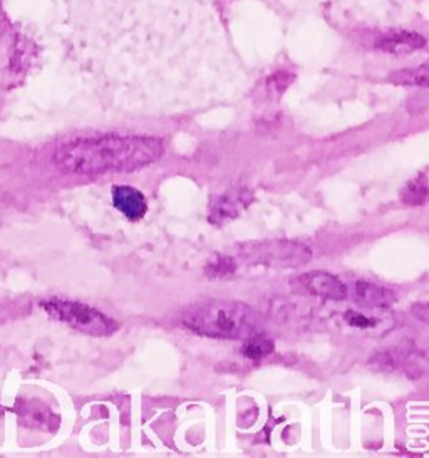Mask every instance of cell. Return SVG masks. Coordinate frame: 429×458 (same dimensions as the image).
<instances>
[{
  "mask_svg": "<svg viewBox=\"0 0 429 458\" xmlns=\"http://www.w3.org/2000/svg\"><path fill=\"white\" fill-rule=\"evenodd\" d=\"M292 80H294V76H290V74L277 72V74H273V76L268 80L267 88L273 95L279 96L287 89V86L292 82Z\"/></svg>",
  "mask_w": 429,
  "mask_h": 458,
  "instance_id": "obj_16",
  "label": "cell"
},
{
  "mask_svg": "<svg viewBox=\"0 0 429 458\" xmlns=\"http://www.w3.org/2000/svg\"><path fill=\"white\" fill-rule=\"evenodd\" d=\"M40 308L53 319L67 324L89 336H111L118 331L120 324L105 312L78 301H69L63 297H49L40 301Z\"/></svg>",
  "mask_w": 429,
  "mask_h": 458,
  "instance_id": "obj_3",
  "label": "cell"
},
{
  "mask_svg": "<svg viewBox=\"0 0 429 458\" xmlns=\"http://www.w3.org/2000/svg\"><path fill=\"white\" fill-rule=\"evenodd\" d=\"M30 55H32L30 42H27L22 36H17L15 42H13V61H11L13 69L21 71L29 63Z\"/></svg>",
  "mask_w": 429,
  "mask_h": 458,
  "instance_id": "obj_15",
  "label": "cell"
},
{
  "mask_svg": "<svg viewBox=\"0 0 429 458\" xmlns=\"http://www.w3.org/2000/svg\"><path fill=\"white\" fill-rule=\"evenodd\" d=\"M113 205L116 210L126 216L128 220H141L147 216V197L134 187L130 185H116L113 187Z\"/></svg>",
  "mask_w": 429,
  "mask_h": 458,
  "instance_id": "obj_9",
  "label": "cell"
},
{
  "mask_svg": "<svg viewBox=\"0 0 429 458\" xmlns=\"http://www.w3.org/2000/svg\"><path fill=\"white\" fill-rule=\"evenodd\" d=\"M423 312H428L426 306H415V314H417V316L421 318V321H423V323H428V316H426V314H423Z\"/></svg>",
  "mask_w": 429,
  "mask_h": 458,
  "instance_id": "obj_18",
  "label": "cell"
},
{
  "mask_svg": "<svg viewBox=\"0 0 429 458\" xmlns=\"http://www.w3.org/2000/svg\"><path fill=\"white\" fill-rule=\"evenodd\" d=\"M348 297L364 308H388L396 301L392 291L367 281L348 283Z\"/></svg>",
  "mask_w": 429,
  "mask_h": 458,
  "instance_id": "obj_8",
  "label": "cell"
},
{
  "mask_svg": "<svg viewBox=\"0 0 429 458\" xmlns=\"http://www.w3.org/2000/svg\"><path fill=\"white\" fill-rule=\"evenodd\" d=\"M252 200H254V193L245 187L228 190L220 197H216L210 205L208 220L216 227H223L225 224L240 216Z\"/></svg>",
  "mask_w": 429,
  "mask_h": 458,
  "instance_id": "obj_6",
  "label": "cell"
},
{
  "mask_svg": "<svg viewBox=\"0 0 429 458\" xmlns=\"http://www.w3.org/2000/svg\"><path fill=\"white\" fill-rule=\"evenodd\" d=\"M15 413L19 423L27 428L55 430L59 425V417L38 398H19L15 403Z\"/></svg>",
  "mask_w": 429,
  "mask_h": 458,
  "instance_id": "obj_7",
  "label": "cell"
},
{
  "mask_svg": "<svg viewBox=\"0 0 429 458\" xmlns=\"http://www.w3.org/2000/svg\"><path fill=\"white\" fill-rule=\"evenodd\" d=\"M235 269H237V260L231 256L216 254L206 264V274L210 277H227L231 272H235Z\"/></svg>",
  "mask_w": 429,
  "mask_h": 458,
  "instance_id": "obj_14",
  "label": "cell"
},
{
  "mask_svg": "<svg viewBox=\"0 0 429 458\" xmlns=\"http://www.w3.org/2000/svg\"><path fill=\"white\" fill-rule=\"evenodd\" d=\"M389 80L396 84H408V86H426L428 84V66L417 69H402L396 74L389 76Z\"/></svg>",
  "mask_w": 429,
  "mask_h": 458,
  "instance_id": "obj_13",
  "label": "cell"
},
{
  "mask_svg": "<svg viewBox=\"0 0 429 458\" xmlns=\"http://www.w3.org/2000/svg\"><path fill=\"white\" fill-rule=\"evenodd\" d=\"M297 291L329 301L348 299V283L329 272H307L292 279Z\"/></svg>",
  "mask_w": 429,
  "mask_h": 458,
  "instance_id": "obj_5",
  "label": "cell"
},
{
  "mask_svg": "<svg viewBox=\"0 0 429 458\" xmlns=\"http://www.w3.org/2000/svg\"><path fill=\"white\" fill-rule=\"evenodd\" d=\"M164 145L155 136L105 135L84 138L55 149V166L69 175L134 172L160 160Z\"/></svg>",
  "mask_w": 429,
  "mask_h": 458,
  "instance_id": "obj_1",
  "label": "cell"
},
{
  "mask_svg": "<svg viewBox=\"0 0 429 458\" xmlns=\"http://www.w3.org/2000/svg\"><path fill=\"white\" fill-rule=\"evenodd\" d=\"M181 321L189 331L214 339L243 341L264 331L258 312L237 301H201L185 310Z\"/></svg>",
  "mask_w": 429,
  "mask_h": 458,
  "instance_id": "obj_2",
  "label": "cell"
},
{
  "mask_svg": "<svg viewBox=\"0 0 429 458\" xmlns=\"http://www.w3.org/2000/svg\"><path fill=\"white\" fill-rule=\"evenodd\" d=\"M375 47L389 55H409L426 47V39L416 32L389 30L375 41Z\"/></svg>",
  "mask_w": 429,
  "mask_h": 458,
  "instance_id": "obj_10",
  "label": "cell"
},
{
  "mask_svg": "<svg viewBox=\"0 0 429 458\" xmlns=\"http://www.w3.org/2000/svg\"><path fill=\"white\" fill-rule=\"evenodd\" d=\"M2 411H4V408H2V404H0V413H2Z\"/></svg>",
  "mask_w": 429,
  "mask_h": 458,
  "instance_id": "obj_19",
  "label": "cell"
},
{
  "mask_svg": "<svg viewBox=\"0 0 429 458\" xmlns=\"http://www.w3.org/2000/svg\"><path fill=\"white\" fill-rule=\"evenodd\" d=\"M428 200V175L426 172L409 180L401 190V202L411 207L425 205Z\"/></svg>",
  "mask_w": 429,
  "mask_h": 458,
  "instance_id": "obj_11",
  "label": "cell"
},
{
  "mask_svg": "<svg viewBox=\"0 0 429 458\" xmlns=\"http://www.w3.org/2000/svg\"><path fill=\"white\" fill-rule=\"evenodd\" d=\"M237 262L265 267H300L312 260V250L304 243L294 241H257L241 243L237 247Z\"/></svg>",
  "mask_w": 429,
  "mask_h": 458,
  "instance_id": "obj_4",
  "label": "cell"
},
{
  "mask_svg": "<svg viewBox=\"0 0 429 458\" xmlns=\"http://www.w3.org/2000/svg\"><path fill=\"white\" fill-rule=\"evenodd\" d=\"M346 319H348V323L350 324V326L362 327V329H366V327H373V326H374V321H371L369 318L362 316L361 312H354V310H350V312L346 314Z\"/></svg>",
  "mask_w": 429,
  "mask_h": 458,
  "instance_id": "obj_17",
  "label": "cell"
},
{
  "mask_svg": "<svg viewBox=\"0 0 429 458\" xmlns=\"http://www.w3.org/2000/svg\"><path fill=\"white\" fill-rule=\"evenodd\" d=\"M243 341L245 343H243L241 352H243L245 358H248L252 361H260L262 358H265L272 351L275 350L273 341L270 337L265 336L264 331L257 333L254 336L247 337Z\"/></svg>",
  "mask_w": 429,
  "mask_h": 458,
  "instance_id": "obj_12",
  "label": "cell"
}]
</instances>
